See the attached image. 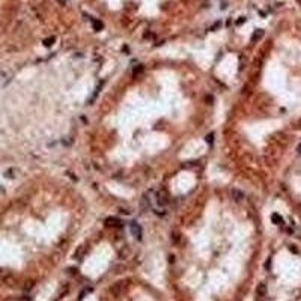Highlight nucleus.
<instances>
[{"label":"nucleus","mask_w":301,"mask_h":301,"mask_svg":"<svg viewBox=\"0 0 301 301\" xmlns=\"http://www.w3.org/2000/svg\"><path fill=\"white\" fill-rule=\"evenodd\" d=\"M124 283H125V282H118L116 285H113V286L110 288L111 294H113V295H116V297L121 295V292L124 291Z\"/></svg>","instance_id":"7ed1b4c3"},{"label":"nucleus","mask_w":301,"mask_h":301,"mask_svg":"<svg viewBox=\"0 0 301 301\" xmlns=\"http://www.w3.org/2000/svg\"><path fill=\"white\" fill-rule=\"evenodd\" d=\"M271 220H272V223H274V224H279V226H282V224H283V218H282V215H280V214H275V212H274V214L271 215Z\"/></svg>","instance_id":"0eeeda50"},{"label":"nucleus","mask_w":301,"mask_h":301,"mask_svg":"<svg viewBox=\"0 0 301 301\" xmlns=\"http://www.w3.org/2000/svg\"><path fill=\"white\" fill-rule=\"evenodd\" d=\"M206 142H208V143H212V142H214V134H208V135H206Z\"/></svg>","instance_id":"9b49d317"},{"label":"nucleus","mask_w":301,"mask_h":301,"mask_svg":"<svg viewBox=\"0 0 301 301\" xmlns=\"http://www.w3.org/2000/svg\"><path fill=\"white\" fill-rule=\"evenodd\" d=\"M122 223H121V220L119 218H114V217H107L105 218V226H108V227H119Z\"/></svg>","instance_id":"20e7f679"},{"label":"nucleus","mask_w":301,"mask_h":301,"mask_svg":"<svg viewBox=\"0 0 301 301\" xmlns=\"http://www.w3.org/2000/svg\"><path fill=\"white\" fill-rule=\"evenodd\" d=\"M121 212H122V214H131L130 208H128V209H127V208H121Z\"/></svg>","instance_id":"f8f14e48"},{"label":"nucleus","mask_w":301,"mask_h":301,"mask_svg":"<svg viewBox=\"0 0 301 301\" xmlns=\"http://www.w3.org/2000/svg\"><path fill=\"white\" fill-rule=\"evenodd\" d=\"M66 271H68V272H69V274H71V275H74V274H75V271H77V270H75V268H69V270H66Z\"/></svg>","instance_id":"ddd939ff"},{"label":"nucleus","mask_w":301,"mask_h":301,"mask_svg":"<svg viewBox=\"0 0 301 301\" xmlns=\"http://www.w3.org/2000/svg\"><path fill=\"white\" fill-rule=\"evenodd\" d=\"M86 254V247H81V248H78L77 251H75V259H83V256Z\"/></svg>","instance_id":"6e6552de"},{"label":"nucleus","mask_w":301,"mask_h":301,"mask_svg":"<svg viewBox=\"0 0 301 301\" xmlns=\"http://www.w3.org/2000/svg\"><path fill=\"white\" fill-rule=\"evenodd\" d=\"M261 36H262V30H258L256 33H254V35H253V41H256V39H259Z\"/></svg>","instance_id":"9d476101"},{"label":"nucleus","mask_w":301,"mask_h":301,"mask_svg":"<svg viewBox=\"0 0 301 301\" xmlns=\"http://www.w3.org/2000/svg\"><path fill=\"white\" fill-rule=\"evenodd\" d=\"M167 202H169V199H167V196H166L164 193H157V203H158L160 206L167 205Z\"/></svg>","instance_id":"39448f33"},{"label":"nucleus","mask_w":301,"mask_h":301,"mask_svg":"<svg viewBox=\"0 0 301 301\" xmlns=\"http://www.w3.org/2000/svg\"><path fill=\"white\" fill-rule=\"evenodd\" d=\"M267 291H268V289H267V285H265V283H261V285L258 286V291H256V292H258V297L264 298V297L267 295Z\"/></svg>","instance_id":"423d86ee"},{"label":"nucleus","mask_w":301,"mask_h":301,"mask_svg":"<svg viewBox=\"0 0 301 301\" xmlns=\"http://www.w3.org/2000/svg\"><path fill=\"white\" fill-rule=\"evenodd\" d=\"M130 230H131V234L134 235L135 239H142L143 230H142V227H140V224H138V223H135V221L130 223Z\"/></svg>","instance_id":"f257e3e1"},{"label":"nucleus","mask_w":301,"mask_h":301,"mask_svg":"<svg viewBox=\"0 0 301 301\" xmlns=\"http://www.w3.org/2000/svg\"><path fill=\"white\" fill-rule=\"evenodd\" d=\"M230 196H232V199H234L235 202H242V200L245 199L244 193H242L241 190H237V188H234V190H230Z\"/></svg>","instance_id":"f03ea898"},{"label":"nucleus","mask_w":301,"mask_h":301,"mask_svg":"<svg viewBox=\"0 0 301 301\" xmlns=\"http://www.w3.org/2000/svg\"><path fill=\"white\" fill-rule=\"evenodd\" d=\"M44 44H45V45H47V47H48V45H51V44H53V39H47V41H45Z\"/></svg>","instance_id":"4468645a"},{"label":"nucleus","mask_w":301,"mask_h":301,"mask_svg":"<svg viewBox=\"0 0 301 301\" xmlns=\"http://www.w3.org/2000/svg\"><path fill=\"white\" fill-rule=\"evenodd\" d=\"M128 253H130V248H128V245H124V247H122V248L119 250V256H121V258H125Z\"/></svg>","instance_id":"1a4fd4ad"},{"label":"nucleus","mask_w":301,"mask_h":301,"mask_svg":"<svg viewBox=\"0 0 301 301\" xmlns=\"http://www.w3.org/2000/svg\"><path fill=\"white\" fill-rule=\"evenodd\" d=\"M291 251H294V253H298V250L295 248V245H291Z\"/></svg>","instance_id":"2eb2a0df"},{"label":"nucleus","mask_w":301,"mask_h":301,"mask_svg":"<svg viewBox=\"0 0 301 301\" xmlns=\"http://www.w3.org/2000/svg\"><path fill=\"white\" fill-rule=\"evenodd\" d=\"M297 152H298V154H301V143L297 146Z\"/></svg>","instance_id":"dca6fc26"}]
</instances>
